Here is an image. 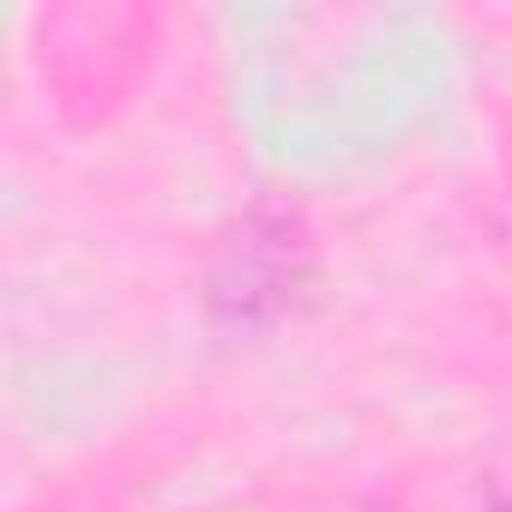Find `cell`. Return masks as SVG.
Here are the masks:
<instances>
[{
  "mask_svg": "<svg viewBox=\"0 0 512 512\" xmlns=\"http://www.w3.org/2000/svg\"><path fill=\"white\" fill-rule=\"evenodd\" d=\"M314 284V241L296 211L253 205L211 260V314L229 326H272Z\"/></svg>",
  "mask_w": 512,
  "mask_h": 512,
  "instance_id": "obj_1",
  "label": "cell"
},
{
  "mask_svg": "<svg viewBox=\"0 0 512 512\" xmlns=\"http://www.w3.org/2000/svg\"><path fill=\"white\" fill-rule=\"evenodd\" d=\"M482 512H512V500H488V506H482Z\"/></svg>",
  "mask_w": 512,
  "mask_h": 512,
  "instance_id": "obj_2",
  "label": "cell"
}]
</instances>
